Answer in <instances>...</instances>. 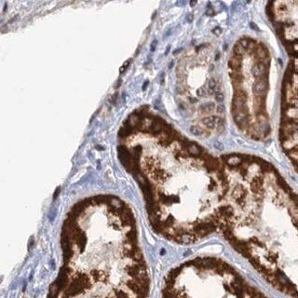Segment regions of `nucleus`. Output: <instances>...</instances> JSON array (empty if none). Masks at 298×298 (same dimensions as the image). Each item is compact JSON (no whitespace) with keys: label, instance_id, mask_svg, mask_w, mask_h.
<instances>
[{"label":"nucleus","instance_id":"f257e3e1","mask_svg":"<svg viewBox=\"0 0 298 298\" xmlns=\"http://www.w3.org/2000/svg\"><path fill=\"white\" fill-rule=\"evenodd\" d=\"M119 157L143 193L150 225L177 244L219 232L229 191L221 158L182 136L164 119L143 116L119 131Z\"/></svg>","mask_w":298,"mask_h":298},{"label":"nucleus","instance_id":"f03ea898","mask_svg":"<svg viewBox=\"0 0 298 298\" xmlns=\"http://www.w3.org/2000/svg\"><path fill=\"white\" fill-rule=\"evenodd\" d=\"M219 232L274 288L298 298V197L268 161L243 155Z\"/></svg>","mask_w":298,"mask_h":298},{"label":"nucleus","instance_id":"7ed1b4c3","mask_svg":"<svg viewBox=\"0 0 298 298\" xmlns=\"http://www.w3.org/2000/svg\"><path fill=\"white\" fill-rule=\"evenodd\" d=\"M59 277L115 298H147L149 274L136 220L120 198L80 200L63 220Z\"/></svg>","mask_w":298,"mask_h":298},{"label":"nucleus","instance_id":"20e7f679","mask_svg":"<svg viewBox=\"0 0 298 298\" xmlns=\"http://www.w3.org/2000/svg\"><path fill=\"white\" fill-rule=\"evenodd\" d=\"M48 298H115L97 289L57 277L51 284Z\"/></svg>","mask_w":298,"mask_h":298},{"label":"nucleus","instance_id":"39448f33","mask_svg":"<svg viewBox=\"0 0 298 298\" xmlns=\"http://www.w3.org/2000/svg\"><path fill=\"white\" fill-rule=\"evenodd\" d=\"M232 115L234 121L239 126V129L244 130L249 124V116H248V109H236L232 107Z\"/></svg>","mask_w":298,"mask_h":298},{"label":"nucleus","instance_id":"423d86ee","mask_svg":"<svg viewBox=\"0 0 298 298\" xmlns=\"http://www.w3.org/2000/svg\"><path fill=\"white\" fill-rule=\"evenodd\" d=\"M247 93L245 90L237 89L235 90V95L232 100V107L236 109H248L246 102H247Z\"/></svg>","mask_w":298,"mask_h":298},{"label":"nucleus","instance_id":"0eeeda50","mask_svg":"<svg viewBox=\"0 0 298 298\" xmlns=\"http://www.w3.org/2000/svg\"><path fill=\"white\" fill-rule=\"evenodd\" d=\"M268 81L265 78H259L257 81L253 84V91L255 95L257 96H263L264 94H265V92L268 91Z\"/></svg>","mask_w":298,"mask_h":298},{"label":"nucleus","instance_id":"6e6552de","mask_svg":"<svg viewBox=\"0 0 298 298\" xmlns=\"http://www.w3.org/2000/svg\"><path fill=\"white\" fill-rule=\"evenodd\" d=\"M266 70H268V67L265 64H264L261 61H258V63H254L251 67V74L254 78H257L258 79L259 78H263L265 76V73H266Z\"/></svg>","mask_w":298,"mask_h":298},{"label":"nucleus","instance_id":"1a4fd4ad","mask_svg":"<svg viewBox=\"0 0 298 298\" xmlns=\"http://www.w3.org/2000/svg\"><path fill=\"white\" fill-rule=\"evenodd\" d=\"M228 66L233 71H240L241 67V57H238L236 55H233L228 61Z\"/></svg>","mask_w":298,"mask_h":298},{"label":"nucleus","instance_id":"9d476101","mask_svg":"<svg viewBox=\"0 0 298 298\" xmlns=\"http://www.w3.org/2000/svg\"><path fill=\"white\" fill-rule=\"evenodd\" d=\"M229 76H230V78L233 81V85H234L236 88H239V87L241 85V82H242V80H243L242 75L238 71H233V70H230Z\"/></svg>","mask_w":298,"mask_h":298},{"label":"nucleus","instance_id":"9b49d317","mask_svg":"<svg viewBox=\"0 0 298 298\" xmlns=\"http://www.w3.org/2000/svg\"><path fill=\"white\" fill-rule=\"evenodd\" d=\"M254 53H255V57L258 58V59L260 60V61L265 60L266 58H268V49H265V47L263 45V44H260V45H258L257 49H255Z\"/></svg>","mask_w":298,"mask_h":298},{"label":"nucleus","instance_id":"f8f14e48","mask_svg":"<svg viewBox=\"0 0 298 298\" xmlns=\"http://www.w3.org/2000/svg\"><path fill=\"white\" fill-rule=\"evenodd\" d=\"M215 109V104L213 102H207L199 106V111L201 113H210Z\"/></svg>","mask_w":298,"mask_h":298},{"label":"nucleus","instance_id":"ddd939ff","mask_svg":"<svg viewBox=\"0 0 298 298\" xmlns=\"http://www.w3.org/2000/svg\"><path fill=\"white\" fill-rule=\"evenodd\" d=\"M247 51V49H245L238 42L235 46H234V49H233V52H234V55L238 56V57H241V56L244 54V53Z\"/></svg>","mask_w":298,"mask_h":298},{"label":"nucleus","instance_id":"4468645a","mask_svg":"<svg viewBox=\"0 0 298 298\" xmlns=\"http://www.w3.org/2000/svg\"><path fill=\"white\" fill-rule=\"evenodd\" d=\"M190 131H191V133L194 134L195 136H202L203 134L208 133L206 132V131H204V130L202 129V128L198 127V126H192L190 128Z\"/></svg>","mask_w":298,"mask_h":298},{"label":"nucleus","instance_id":"2eb2a0df","mask_svg":"<svg viewBox=\"0 0 298 298\" xmlns=\"http://www.w3.org/2000/svg\"><path fill=\"white\" fill-rule=\"evenodd\" d=\"M274 25H275V29H276V32H277V34L280 35V38L283 39V37H284V25H283V23H275Z\"/></svg>","mask_w":298,"mask_h":298},{"label":"nucleus","instance_id":"dca6fc26","mask_svg":"<svg viewBox=\"0 0 298 298\" xmlns=\"http://www.w3.org/2000/svg\"><path fill=\"white\" fill-rule=\"evenodd\" d=\"M266 14H268V18L270 19V20H273L274 19V11H273V3L272 2H269L268 4V6H266Z\"/></svg>","mask_w":298,"mask_h":298},{"label":"nucleus","instance_id":"f3484780","mask_svg":"<svg viewBox=\"0 0 298 298\" xmlns=\"http://www.w3.org/2000/svg\"><path fill=\"white\" fill-rule=\"evenodd\" d=\"M250 41H251V39L245 38V37H244V38H240V39H239V43L240 44V45L242 46L244 49H247V50H248V48H249V45H250Z\"/></svg>","mask_w":298,"mask_h":298},{"label":"nucleus","instance_id":"a211bd4d","mask_svg":"<svg viewBox=\"0 0 298 298\" xmlns=\"http://www.w3.org/2000/svg\"><path fill=\"white\" fill-rule=\"evenodd\" d=\"M216 87H217L216 80H215L214 78H210V81H209V90H213V91H214V90L216 89Z\"/></svg>","mask_w":298,"mask_h":298},{"label":"nucleus","instance_id":"6ab92c4d","mask_svg":"<svg viewBox=\"0 0 298 298\" xmlns=\"http://www.w3.org/2000/svg\"><path fill=\"white\" fill-rule=\"evenodd\" d=\"M224 99H225V97H224V94H223L222 92L218 91V92L215 93V100H216L217 102H223Z\"/></svg>","mask_w":298,"mask_h":298},{"label":"nucleus","instance_id":"aec40b11","mask_svg":"<svg viewBox=\"0 0 298 298\" xmlns=\"http://www.w3.org/2000/svg\"><path fill=\"white\" fill-rule=\"evenodd\" d=\"M131 60L130 59V60H128V61H125L124 64H123V65L121 66L120 70H119V73H123V72L125 71V69H127V67L129 66V64H130V63H131Z\"/></svg>","mask_w":298,"mask_h":298},{"label":"nucleus","instance_id":"412c9836","mask_svg":"<svg viewBox=\"0 0 298 298\" xmlns=\"http://www.w3.org/2000/svg\"><path fill=\"white\" fill-rule=\"evenodd\" d=\"M225 105H224V104H219L218 106H217V112L218 113H225Z\"/></svg>","mask_w":298,"mask_h":298},{"label":"nucleus","instance_id":"4be33fe9","mask_svg":"<svg viewBox=\"0 0 298 298\" xmlns=\"http://www.w3.org/2000/svg\"><path fill=\"white\" fill-rule=\"evenodd\" d=\"M212 33L214 34L215 35H221V33H222V30H221L220 27H215V28L212 30Z\"/></svg>","mask_w":298,"mask_h":298},{"label":"nucleus","instance_id":"5701e85b","mask_svg":"<svg viewBox=\"0 0 298 298\" xmlns=\"http://www.w3.org/2000/svg\"><path fill=\"white\" fill-rule=\"evenodd\" d=\"M156 46H157V40H154L153 42H152V44H151V48H150V50H151V51H154V50H155Z\"/></svg>","mask_w":298,"mask_h":298},{"label":"nucleus","instance_id":"b1692460","mask_svg":"<svg viewBox=\"0 0 298 298\" xmlns=\"http://www.w3.org/2000/svg\"><path fill=\"white\" fill-rule=\"evenodd\" d=\"M250 26H251V28H253L254 31H258L259 30V28H258V26L256 24H255L254 23H250Z\"/></svg>","mask_w":298,"mask_h":298},{"label":"nucleus","instance_id":"393cba45","mask_svg":"<svg viewBox=\"0 0 298 298\" xmlns=\"http://www.w3.org/2000/svg\"><path fill=\"white\" fill-rule=\"evenodd\" d=\"M206 13L209 15V16H212V15H213V13H214V12H213V10H212V8H209V9L206 11Z\"/></svg>","mask_w":298,"mask_h":298},{"label":"nucleus","instance_id":"a878e982","mask_svg":"<svg viewBox=\"0 0 298 298\" xmlns=\"http://www.w3.org/2000/svg\"><path fill=\"white\" fill-rule=\"evenodd\" d=\"M147 85H148V81H145V83L143 84V90H145V88L147 87Z\"/></svg>","mask_w":298,"mask_h":298},{"label":"nucleus","instance_id":"bb28decb","mask_svg":"<svg viewBox=\"0 0 298 298\" xmlns=\"http://www.w3.org/2000/svg\"><path fill=\"white\" fill-rule=\"evenodd\" d=\"M190 5H191V6H194V5H196V2H190Z\"/></svg>","mask_w":298,"mask_h":298}]
</instances>
